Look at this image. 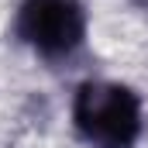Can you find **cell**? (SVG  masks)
I'll list each match as a JSON object with an SVG mask.
<instances>
[{"label":"cell","instance_id":"cell-1","mask_svg":"<svg viewBox=\"0 0 148 148\" xmlns=\"http://www.w3.org/2000/svg\"><path fill=\"white\" fill-rule=\"evenodd\" d=\"M73 124L93 148H131L141 134V100L131 86L90 79L73 97Z\"/></svg>","mask_w":148,"mask_h":148},{"label":"cell","instance_id":"cell-2","mask_svg":"<svg viewBox=\"0 0 148 148\" xmlns=\"http://www.w3.org/2000/svg\"><path fill=\"white\" fill-rule=\"evenodd\" d=\"M14 35L48 62L69 59L86 38V10L79 0H21Z\"/></svg>","mask_w":148,"mask_h":148}]
</instances>
